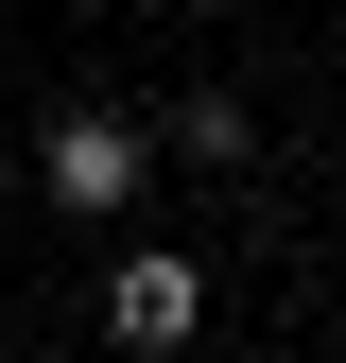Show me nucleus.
Returning <instances> with one entry per match:
<instances>
[{"label": "nucleus", "mask_w": 346, "mask_h": 363, "mask_svg": "<svg viewBox=\"0 0 346 363\" xmlns=\"http://www.w3.org/2000/svg\"><path fill=\"white\" fill-rule=\"evenodd\" d=\"M35 191H52L69 225H104V208H139V191H156V139H139L121 104H69L52 139H35Z\"/></svg>", "instance_id": "obj_1"}, {"label": "nucleus", "mask_w": 346, "mask_h": 363, "mask_svg": "<svg viewBox=\"0 0 346 363\" xmlns=\"http://www.w3.org/2000/svg\"><path fill=\"white\" fill-rule=\"evenodd\" d=\"M191 329H208V277H191L173 242H139V259L104 277V346H121V363H173Z\"/></svg>", "instance_id": "obj_2"}, {"label": "nucleus", "mask_w": 346, "mask_h": 363, "mask_svg": "<svg viewBox=\"0 0 346 363\" xmlns=\"http://www.w3.org/2000/svg\"><path fill=\"white\" fill-rule=\"evenodd\" d=\"M173 156H208V173H242V86H191V104H173Z\"/></svg>", "instance_id": "obj_3"}]
</instances>
